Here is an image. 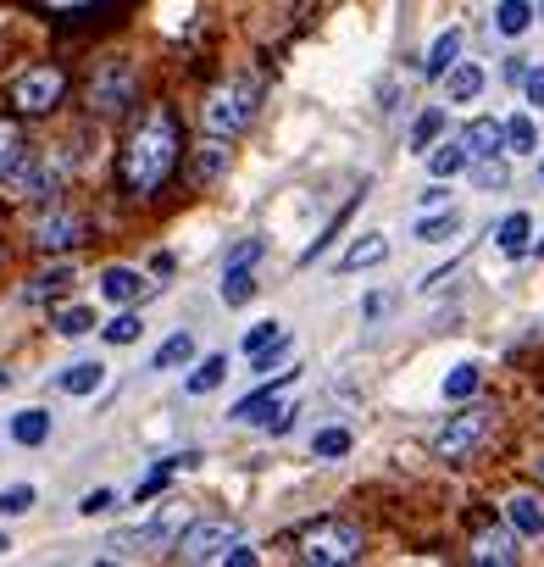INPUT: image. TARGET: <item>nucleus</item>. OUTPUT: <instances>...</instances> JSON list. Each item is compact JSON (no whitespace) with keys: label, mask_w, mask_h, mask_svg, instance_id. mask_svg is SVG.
I'll return each instance as SVG.
<instances>
[{"label":"nucleus","mask_w":544,"mask_h":567,"mask_svg":"<svg viewBox=\"0 0 544 567\" xmlns=\"http://www.w3.org/2000/svg\"><path fill=\"white\" fill-rule=\"evenodd\" d=\"M178 156H184V134H178V117L167 112V106H150L145 112V123L128 134V145H123V190L128 195H156L167 179H172V168H178Z\"/></svg>","instance_id":"nucleus-1"},{"label":"nucleus","mask_w":544,"mask_h":567,"mask_svg":"<svg viewBox=\"0 0 544 567\" xmlns=\"http://www.w3.org/2000/svg\"><path fill=\"white\" fill-rule=\"evenodd\" d=\"M134 95H139V67L128 56H106L95 72H89V90H83L95 117H123L134 106Z\"/></svg>","instance_id":"nucleus-2"},{"label":"nucleus","mask_w":544,"mask_h":567,"mask_svg":"<svg viewBox=\"0 0 544 567\" xmlns=\"http://www.w3.org/2000/svg\"><path fill=\"white\" fill-rule=\"evenodd\" d=\"M295 545H301V562H311V567H344L361 556V529L344 518H317L301 529Z\"/></svg>","instance_id":"nucleus-3"},{"label":"nucleus","mask_w":544,"mask_h":567,"mask_svg":"<svg viewBox=\"0 0 544 567\" xmlns=\"http://www.w3.org/2000/svg\"><path fill=\"white\" fill-rule=\"evenodd\" d=\"M256 106H261V90H256V84H239V78H234V84L212 90V101H206L201 123H206V134H217V139H234L239 128H250Z\"/></svg>","instance_id":"nucleus-4"},{"label":"nucleus","mask_w":544,"mask_h":567,"mask_svg":"<svg viewBox=\"0 0 544 567\" xmlns=\"http://www.w3.org/2000/svg\"><path fill=\"white\" fill-rule=\"evenodd\" d=\"M489 434H495V407H467V412H456V418L439 429L433 456H439V462H467L473 451H484Z\"/></svg>","instance_id":"nucleus-5"},{"label":"nucleus","mask_w":544,"mask_h":567,"mask_svg":"<svg viewBox=\"0 0 544 567\" xmlns=\"http://www.w3.org/2000/svg\"><path fill=\"white\" fill-rule=\"evenodd\" d=\"M61 179H67V161H50V156H34V150H29L0 184L12 190V201H56V195H61Z\"/></svg>","instance_id":"nucleus-6"},{"label":"nucleus","mask_w":544,"mask_h":567,"mask_svg":"<svg viewBox=\"0 0 544 567\" xmlns=\"http://www.w3.org/2000/svg\"><path fill=\"white\" fill-rule=\"evenodd\" d=\"M29 239H34L39 251H72V246H83V239H89V223L67 201H45V212L34 217Z\"/></svg>","instance_id":"nucleus-7"},{"label":"nucleus","mask_w":544,"mask_h":567,"mask_svg":"<svg viewBox=\"0 0 544 567\" xmlns=\"http://www.w3.org/2000/svg\"><path fill=\"white\" fill-rule=\"evenodd\" d=\"M61 95H67V72L61 67H29L23 78H12V106L23 117H45Z\"/></svg>","instance_id":"nucleus-8"},{"label":"nucleus","mask_w":544,"mask_h":567,"mask_svg":"<svg viewBox=\"0 0 544 567\" xmlns=\"http://www.w3.org/2000/svg\"><path fill=\"white\" fill-rule=\"evenodd\" d=\"M234 540H239L234 523H184V529H178V540H172V551L184 556V562H217Z\"/></svg>","instance_id":"nucleus-9"},{"label":"nucleus","mask_w":544,"mask_h":567,"mask_svg":"<svg viewBox=\"0 0 544 567\" xmlns=\"http://www.w3.org/2000/svg\"><path fill=\"white\" fill-rule=\"evenodd\" d=\"M234 418H239V423H261L267 434H290L295 407H290V400H272V384H261L256 395H245L239 407H234Z\"/></svg>","instance_id":"nucleus-10"},{"label":"nucleus","mask_w":544,"mask_h":567,"mask_svg":"<svg viewBox=\"0 0 544 567\" xmlns=\"http://www.w3.org/2000/svg\"><path fill=\"white\" fill-rule=\"evenodd\" d=\"M150 551H167V540H161V529H156V523L117 529V534L106 540V556H112V562H134V556H150Z\"/></svg>","instance_id":"nucleus-11"},{"label":"nucleus","mask_w":544,"mask_h":567,"mask_svg":"<svg viewBox=\"0 0 544 567\" xmlns=\"http://www.w3.org/2000/svg\"><path fill=\"white\" fill-rule=\"evenodd\" d=\"M473 562L511 567V562H517V534H511V523H484V529L473 534Z\"/></svg>","instance_id":"nucleus-12"},{"label":"nucleus","mask_w":544,"mask_h":567,"mask_svg":"<svg viewBox=\"0 0 544 567\" xmlns=\"http://www.w3.org/2000/svg\"><path fill=\"white\" fill-rule=\"evenodd\" d=\"M506 523H511L517 540H544V501L528 496V490H517V496L506 501Z\"/></svg>","instance_id":"nucleus-13"},{"label":"nucleus","mask_w":544,"mask_h":567,"mask_svg":"<svg viewBox=\"0 0 544 567\" xmlns=\"http://www.w3.org/2000/svg\"><path fill=\"white\" fill-rule=\"evenodd\" d=\"M72 284H78V268H72V262H56V268H45V273H39V279L23 290V300H29V306H45V300L67 295Z\"/></svg>","instance_id":"nucleus-14"},{"label":"nucleus","mask_w":544,"mask_h":567,"mask_svg":"<svg viewBox=\"0 0 544 567\" xmlns=\"http://www.w3.org/2000/svg\"><path fill=\"white\" fill-rule=\"evenodd\" d=\"M145 290H150V284H145L139 268H106V273H101V295H106L112 306H134Z\"/></svg>","instance_id":"nucleus-15"},{"label":"nucleus","mask_w":544,"mask_h":567,"mask_svg":"<svg viewBox=\"0 0 544 567\" xmlns=\"http://www.w3.org/2000/svg\"><path fill=\"white\" fill-rule=\"evenodd\" d=\"M389 262V239L384 234H361L355 246L339 257V273H361V268H384Z\"/></svg>","instance_id":"nucleus-16"},{"label":"nucleus","mask_w":544,"mask_h":567,"mask_svg":"<svg viewBox=\"0 0 544 567\" xmlns=\"http://www.w3.org/2000/svg\"><path fill=\"white\" fill-rule=\"evenodd\" d=\"M478 90H484V67H473V61H450L444 67V95L456 101V106L478 101Z\"/></svg>","instance_id":"nucleus-17"},{"label":"nucleus","mask_w":544,"mask_h":567,"mask_svg":"<svg viewBox=\"0 0 544 567\" xmlns=\"http://www.w3.org/2000/svg\"><path fill=\"white\" fill-rule=\"evenodd\" d=\"M467 161H473V156H467L462 139H444V145L433 139V145H428V173H433V179H456V173H467Z\"/></svg>","instance_id":"nucleus-18"},{"label":"nucleus","mask_w":544,"mask_h":567,"mask_svg":"<svg viewBox=\"0 0 544 567\" xmlns=\"http://www.w3.org/2000/svg\"><path fill=\"white\" fill-rule=\"evenodd\" d=\"M195 462H201V451H184V456H167V462H156V467H150V473L134 484V501H150L156 490H167V478H172V473H184V467H195Z\"/></svg>","instance_id":"nucleus-19"},{"label":"nucleus","mask_w":544,"mask_h":567,"mask_svg":"<svg viewBox=\"0 0 544 567\" xmlns=\"http://www.w3.org/2000/svg\"><path fill=\"white\" fill-rule=\"evenodd\" d=\"M101 384H106V367H101V362H72V367H61V378H56L61 395H95Z\"/></svg>","instance_id":"nucleus-20"},{"label":"nucleus","mask_w":544,"mask_h":567,"mask_svg":"<svg viewBox=\"0 0 544 567\" xmlns=\"http://www.w3.org/2000/svg\"><path fill=\"white\" fill-rule=\"evenodd\" d=\"M12 440H18L23 451L45 445V440H50V412H45V407H29V412H18V418H12Z\"/></svg>","instance_id":"nucleus-21"},{"label":"nucleus","mask_w":544,"mask_h":567,"mask_svg":"<svg viewBox=\"0 0 544 567\" xmlns=\"http://www.w3.org/2000/svg\"><path fill=\"white\" fill-rule=\"evenodd\" d=\"M528 234H533V217H528V212H511V217L495 228V246H500L506 257H522V251H528Z\"/></svg>","instance_id":"nucleus-22"},{"label":"nucleus","mask_w":544,"mask_h":567,"mask_svg":"<svg viewBox=\"0 0 544 567\" xmlns=\"http://www.w3.org/2000/svg\"><path fill=\"white\" fill-rule=\"evenodd\" d=\"M462 145H467V156H495V150H506V134H500L495 117H478V123L462 134Z\"/></svg>","instance_id":"nucleus-23"},{"label":"nucleus","mask_w":544,"mask_h":567,"mask_svg":"<svg viewBox=\"0 0 544 567\" xmlns=\"http://www.w3.org/2000/svg\"><path fill=\"white\" fill-rule=\"evenodd\" d=\"M223 378H228V356H223V351H212L206 362H195V373L184 378V389H190V395H212Z\"/></svg>","instance_id":"nucleus-24"},{"label":"nucleus","mask_w":544,"mask_h":567,"mask_svg":"<svg viewBox=\"0 0 544 567\" xmlns=\"http://www.w3.org/2000/svg\"><path fill=\"white\" fill-rule=\"evenodd\" d=\"M195 362V334L190 329H178L172 340H161V351H156V373H167V367H190Z\"/></svg>","instance_id":"nucleus-25"},{"label":"nucleus","mask_w":544,"mask_h":567,"mask_svg":"<svg viewBox=\"0 0 544 567\" xmlns=\"http://www.w3.org/2000/svg\"><path fill=\"white\" fill-rule=\"evenodd\" d=\"M462 56V29H444L439 39H433V50H428V61H422V72L428 78H444V67Z\"/></svg>","instance_id":"nucleus-26"},{"label":"nucleus","mask_w":544,"mask_h":567,"mask_svg":"<svg viewBox=\"0 0 544 567\" xmlns=\"http://www.w3.org/2000/svg\"><path fill=\"white\" fill-rule=\"evenodd\" d=\"M228 161H234V150L212 134V145H201V156H195V179H201V184L223 179V173H228Z\"/></svg>","instance_id":"nucleus-27"},{"label":"nucleus","mask_w":544,"mask_h":567,"mask_svg":"<svg viewBox=\"0 0 544 567\" xmlns=\"http://www.w3.org/2000/svg\"><path fill=\"white\" fill-rule=\"evenodd\" d=\"M500 134H506V150H511V156H533V145H539L533 112H517L511 123H500Z\"/></svg>","instance_id":"nucleus-28"},{"label":"nucleus","mask_w":544,"mask_h":567,"mask_svg":"<svg viewBox=\"0 0 544 567\" xmlns=\"http://www.w3.org/2000/svg\"><path fill=\"white\" fill-rule=\"evenodd\" d=\"M29 156V139H23V128L12 123V117H0V179H7L18 161Z\"/></svg>","instance_id":"nucleus-29"},{"label":"nucleus","mask_w":544,"mask_h":567,"mask_svg":"<svg viewBox=\"0 0 544 567\" xmlns=\"http://www.w3.org/2000/svg\"><path fill=\"white\" fill-rule=\"evenodd\" d=\"M89 329H95V306H61L56 311V334L61 340H83Z\"/></svg>","instance_id":"nucleus-30"},{"label":"nucleus","mask_w":544,"mask_h":567,"mask_svg":"<svg viewBox=\"0 0 544 567\" xmlns=\"http://www.w3.org/2000/svg\"><path fill=\"white\" fill-rule=\"evenodd\" d=\"M444 128H450V112H444V106H428V112L411 123V150H428Z\"/></svg>","instance_id":"nucleus-31"},{"label":"nucleus","mask_w":544,"mask_h":567,"mask_svg":"<svg viewBox=\"0 0 544 567\" xmlns=\"http://www.w3.org/2000/svg\"><path fill=\"white\" fill-rule=\"evenodd\" d=\"M528 23H533V7H528V0H500V12H495V29H500L506 39L528 34Z\"/></svg>","instance_id":"nucleus-32"},{"label":"nucleus","mask_w":544,"mask_h":567,"mask_svg":"<svg viewBox=\"0 0 544 567\" xmlns=\"http://www.w3.org/2000/svg\"><path fill=\"white\" fill-rule=\"evenodd\" d=\"M456 234H462V217H456V212H439V217H422V223H417L422 246H444V239H456Z\"/></svg>","instance_id":"nucleus-33"},{"label":"nucleus","mask_w":544,"mask_h":567,"mask_svg":"<svg viewBox=\"0 0 544 567\" xmlns=\"http://www.w3.org/2000/svg\"><path fill=\"white\" fill-rule=\"evenodd\" d=\"M478 384H484V373H478L473 362H462V367H450V373H444V395H450V400L478 395Z\"/></svg>","instance_id":"nucleus-34"},{"label":"nucleus","mask_w":544,"mask_h":567,"mask_svg":"<svg viewBox=\"0 0 544 567\" xmlns=\"http://www.w3.org/2000/svg\"><path fill=\"white\" fill-rule=\"evenodd\" d=\"M223 300H228V306L256 300V273H250V268H228V273H223Z\"/></svg>","instance_id":"nucleus-35"},{"label":"nucleus","mask_w":544,"mask_h":567,"mask_svg":"<svg viewBox=\"0 0 544 567\" xmlns=\"http://www.w3.org/2000/svg\"><path fill=\"white\" fill-rule=\"evenodd\" d=\"M34 501H39L34 484H7L0 490V518H23V512H34Z\"/></svg>","instance_id":"nucleus-36"},{"label":"nucleus","mask_w":544,"mask_h":567,"mask_svg":"<svg viewBox=\"0 0 544 567\" xmlns=\"http://www.w3.org/2000/svg\"><path fill=\"white\" fill-rule=\"evenodd\" d=\"M311 456H322V462L350 456V429H317V434H311Z\"/></svg>","instance_id":"nucleus-37"},{"label":"nucleus","mask_w":544,"mask_h":567,"mask_svg":"<svg viewBox=\"0 0 544 567\" xmlns=\"http://www.w3.org/2000/svg\"><path fill=\"white\" fill-rule=\"evenodd\" d=\"M101 334H106V345H134V340L145 334V322H139L134 311H117V317L106 322V329H101Z\"/></svg>","instance_id":"nucleus-38"},{"label":"nucleus","mask_w":544,"mask_h":567,"mask_svg":"<svg viewBox=\"0 0 544 567\" xmlns=\"http://www.w3.org/2000/svg\"><path fill=\"white\" fill-rule=\"evenodd\" d=\"M467 168H473V184H478V190H500V184H506V161H495V156H473Z\"/></svg>","instance_id":"nucleus-39"},{"label":"nucleus","mask_w":544,"mask_h":567,"mask_svg":"<svg viewBox=\"0 0 544 567\" xmlns=\"http://www.w3.org/2000/svg\"><path fill=\"white\" fill-rule=\"evenodd\" d=\"M261 251H267L261 239H239V246L223 257V273H228V268H256V262H261Z\"/></svg>","instance_id":"nucleus-40"},{"label":"nucleus","mask_w":544,"mask_h":567,"mask_svg":"<svg viewBox=\"0 0 544 567\" xmlns=\"http://www.w3.org/2000/svg\"><path fill=\"white\" fill-rule=\"evenodd\" d=\"M112 507H117V490H89V496L78 501L83 518H101V512H112Z\"/></svg>","instance_id":"nucleus-41"},{"label":"nucleus","mask_w":544,"mask_h":567,"mask_svg":"<svg viewBox=\"0 0 544 567\" xmlns=\"http://www.w3.org/2000/svg\"><path fill=\"white\" fill-rule=\"evenodd\" d=\"M279 334H284V322H256V329H250V334H245V351H250V356H256V351H261V345H272V340H279Z\"/></svg>","instance_id":"nucleus-42"},{"label":"nucleus","mask_w":544,"mask_h":567,"mask_svg":"<svg viewBox=\"0 0 544 567\" xmlns=\"http://www.w3.org/2000/svg\"><path fill=\"white\" fill-rule=\"evenodd\" d=\"M522 95L528 106H544V67H522Z\"/></svg>","instance_id":"nucleus-43"},{"label":"nucleus","mask_w":544,"mask_h":567,"mask_svg":"<svg viewBox=\"0 0 544 567\" xmlns=\"http://www.w3.org/2000/svg\"><path fill=\"white\" fill-rule=\"evenodd\" d=\"M217 562H228V567H256L261 556H256V545H245V540H234V545H228V551H223Z\"/></svg>","instance_id":"nucleus-44"},{"label":"nucleus","mask_w":544,"mask_h":567,"mask_svg":"<svg viewBox=\"0 0 544 567\" xmlns=\"http://www.w3.org/2000/svg\"><path fill=\"white\" fill-rule=\"evenodd\" d=\"M45 7H50V12H83L89 0H45Z\"/></svg>","instance_id":"nucleus-45"},{"label":"nucleus","mask_w":544,"mask_h":567,"mask_svg":"<svg viewBox=\"0 0 544 567\" xmlns=\"http://www.w3.org/2000/svg\"><path fill=\"white\" fill-rule=\"evenodd\" d=\"M444 201H450V195H444V190H428V195H422V212H439V206H444Z\"/></svg>","instance_id":"nucleus-46"},{"label":"nucleus","mask_w":544,"mask_h":567,"mask_svg":"<svg viewBox=\"0 0 544 567\" xmlns=\"http://www.w3.org/2000/svg\"><path fill=\"white\" fill-rule=\"evenodd\" d=\"M0 389H12V373H7V367H0Z\"/></svg>","instance_id":"nucleus-47"},{"label":"nucleus","mask_w":544,"mask_h":567,"mask_svg":"<svg viewBox=\"0 0 544 567\" xmlns=\"http://www.w3.org/2000/svg\"><path fill=\"white\" fill-rule=\"evenodd\" d=\"M533 257H544V239H533Z\"/></svg>","instance_id":"nucleus-48"},{"label":"nucleus","mask_w":544,"mask_h":567,"mask_svg":"<svg viewBox=\"0 0 544 567\" xmlns=\"http://www.w3.org/2000/svg\"><path fill=\"white\" fill-rule=\"evenodd\" d=\"M0 551H12V540H7V534H0Z\"/></svg>","instance_id":"nucleus-49"},{"label":"nucleus","mask_w":544,"mask_h":567,"mask_svg":"<svg viewBox=\"0 0 544 567\" xmlns=\"http://www.w3.org/2000/svg\"><path fill=\"white\" fill-rule=\"evenodd\" d=\"M539 473H544V462H539Z\"/></svg>","instance_id":"nucleus-50"},{"label":"nucleus","mask_w":544,"mask_h":567,"mask_svg":"<svg viewBox=\"0 0 544 567\" xmlns=\"http://www.w3.org/2000/svg\"><path fill=\"white\" fill-rule=\"evenodd\" d=\"M539 179H544V168H539Z\"/></svg>","instance_id":"nucleus-51"},{"label":"nucleus","mask_w":544,"mask_h":567,"mask_svg":"<svg viewBox=\"0 0 544 567\" xmlns=\"http://www.w3.org/2000/svg\"><path fill=\"white\" fill-rule=\"evenodd\" d=\"M539 12H544V7H539Z\"/></svg>","instance_id":"nucleus-52"}]
</instances>
